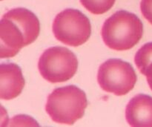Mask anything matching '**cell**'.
I'll use <instances>...</instances> for the list:
<instances>
[{"label": "cell", "instance_id": "obj_4", "mask_svg": "<svg viewBox=\"0 0 152 127\" xmlns=\"http://www.w3.org/2000/svg\"><path fill=\"white\" fill-rule=\"evenodd\" d=\"M42 77L52 83H63L72 78L78 68L76 55L61 46L49 48L43 52L38 62Z\"/></svg>", "mask_w": 152, "mask_h": 127}, {"label": "cell", "instance_id": "obj_6", "mask_svg": "<svg viewBox=\"0 0 152 127\" xmlns=\"http://www.w3.org/2000/svg\"><path fill=\"white\" fill-rule=\"evenodd\" d=\"M137 74L130 63L120 59H109L99 66L97 81L102 90L123 96L133 89Z\"/></svg>", "mask_w": 152, "mask_h": 127}, {"label": "cell", "instance_id": "obj_7", "mask_svg": "<svg viewBox=\"0 0 152 127\" xmlns=\"http://www.w3.org/2000/svg\"><path fill=\"white\" fill-rule=\"evenodd\" d=\"M25 86L20 67L15 63L0 65V98L9 101L19 96Z\"/></svg>", "mask_w": 152, "mask_h": 127}, {"label": "cell", "instance_id": "obj_5", "mask_svg": "<svg viewBox=\"0 0 152 127\" xmlns=\"http://www.w3.org/2000/svg\"><path fill=\"white\" fill-rule=\"evenodd\" d=\"M53 33L61 43L77 47L88 41L91 25L88 18L80 10L68 8L56 15L53 22Z\"/></svg>", "mask_w": 152, "mask_h": 127}, {"label": "cell", "instance_id": "obj_8", "mask_svg": "<svg viewBox=\"0 0 152 127\" xmlns=\"http://www.w3.org/2000/svg\"><path fill=\"white\" fill-rule=\"evenodd\" d=\"M126 118L130 126L152 127V98L140 94L129 102L126 109Z\"/></svg>", "mask_w": 152, "mask_h": 127}, {"label": "cell", "instance_id": "obj_3", "mask_svg": "<svg viewBox=\"0 0 152 127\" xmlns=\"http://www.w3.org/2000/svg\"><path fill=\"white\" fill-rule=\"evenodd\" d=\"M87 106L86 93L77 86L69 85L57 88L49 95L45 110L53 121L72 125L83 117Z\"/></svg>", "mask_w": 152, "mask_h": 127}, {"label": "cell", "instance_id": "obj_1", "mask_svg": "<svg viewBox=\"0 0 152 127\" xmlns=\"http://www.w3.org/2000/svg\"><path fill=\"white\" fill-rule=\"evenodd\" d=\"M39 31V21L31 10L17 7L7 11L0 21V57L16 56L37 40Z\"/></svg>", "mask_w": 152, "mask_h": 127}, {"label": "cell", "instance_id": "obj_2", "mask_svg": "<svg viewBox=\"0 0 152 127\" xmlns=\"http://www.w3.org/2000/svg\"><path fill=\"white\" fill-rule=\"evenodd\" d=\"M102 40L110 48L126 51L136 46L143 34V25L134 13L118 10L104 22Z\"/></svg>", "mask_w": 152, "mask_h": 127}, {"label": "cell", "instance_id": "obj_9", "mask_svg": "<svg viewBox=\"0 0 152 127\" xmlns=\"http://www.w3.org/2000/svg\"><path fill=\"white\" fill-rule=\"evenodd\" d=\"M134 62L141 74L146 77L152 90V43H145L137 51Z\"/></svg>", "mask_w": 152, "mask_h": 127}, {"label": "cell", "instance_id": "obj_10", "mask_svg": "<svg viewBox=\"0 0 152 127\" xmlns=\"http://www.w3.org/2000/svg\"><path fill=\"white\" fill-rule=\"evenodd\" d=\"M116 0H80L83 7L93 14L105 13L114 6Z\"/></svg>", "mask_w": 152, "mask_h": 127}, {"label": "cell", "instance_id": "obj_11", "mask_svg": "<svg viewBox=\"0 0 152 127\" xmlns=\"http://www.w3.org/2000/svg\"><path fill=\"white\" fill-rule=\"evenodd\" d=\"M140 10L142 16L152 25V0H142Z\"/></svg>", "mask_w": 152, "mask_h": 127}]
</instances>
